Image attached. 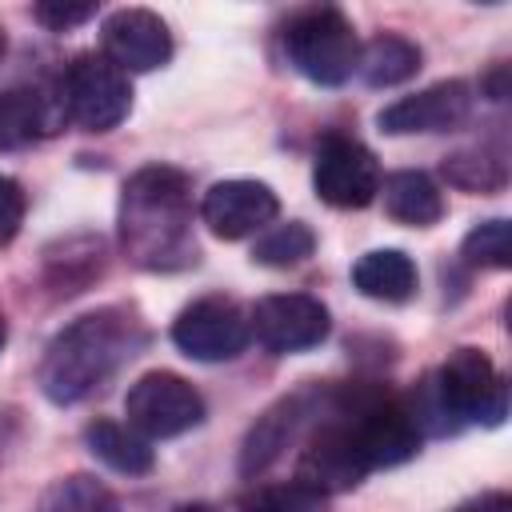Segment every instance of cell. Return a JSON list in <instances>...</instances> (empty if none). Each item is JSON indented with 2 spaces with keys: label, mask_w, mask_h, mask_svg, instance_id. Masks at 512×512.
I'll use <instances>...</instances> for the list:
<instances>
[{
  "label": "cell",
  "mask_w": 512,
  "mask_h": 512,
  "mask_svg": "<svg viewBox=\"0 0 512 512\" xmlns=\"http://www.w3.org/2000/svg\"><path fill=\"white\" fill-rule=\"evenodd\" d=\"M120 244L124 256L144 272H176L196 264L192 188L180 168L148 164L124 180Z\"/></svg>",
  "instance_id": "1"
},
{
  "label": "cell",
  "mask_w": 512,
  "mask_h": 512,
  "mask_svg": "<svg viewBox=\"0 0 512 512\" xmlns=\"http://www.w3.org/2000/svg\"><path fill=\"white\" fill-rule=\"evenodd\" d=\"M144 332L140 320L124 308H100L72 320L44 352L40 388L52 404H76L96 392L136 348Z\"/></svg>",
  "instance_id": "2"
},
{
  "label": "cell",
  "mask_w": 512,
  "mask_h": 512,
  "mask_svg": "<svg viewBox=\"0 0 512 512\" xmlns=\"http://www.w3.org/2000/svg\"><path fill=\"white\" fill-rule=\"evenodd\" d=\"M284 48H288L292 68L324 88L352 80L356 60H360L356 28L340 8H312L296 16L284 32Z\"/></svg>",
  "instance_id": "3"
},
{
  "label": "cell",
  "mask_w": 512,
  "mask_h": 512,
  "mask_svg": "<svg viewBox=\"0 0 512 512\" xmlns=\"http://www.w3.org/2000/svg\"><path fill=\"white\" fill-rule=\"evenodd\" d=\"M60 96L72 124H80L84 132H108L132 108V80L104 52H84L68 64Z\"/></svg>",
  "instance_id": "4"
},
{
  "label": "cell",
  "mask_w": 512,
  "mask_h": 512,
  "mask_svg": "<svg viewBox=\"0 0 512 512\" xmlns=\"http://www.w3.org/2000/svg\"><path fill=\"white\" fill-rule=\"evenodd\" d=\"M124 416L144 440H172L204 420V396L176 372H144L124 396Z\"/></svg>",
  "instance_id": "5"
},
{
  "label": "cell",
  "mask_w": 512,
  "mask_h": 512,
  "mask_svg": "<svg viewBox=\"0 0 512 512\" xmlns=\"http://www.w3.org/2000/svg\"><path fill=\"white\" fill-rule=\"evenodd\" d=\"M368 476V464L360 456V444L352 436L348 416L336 408V400L328 404V416L316 420V428L308 432L304 448H300V468L296 480L332 496V492H352L360 480Z\"/></svg>",
  "instance_id": "6"
},
{
  "label": "cell",
  "mask_w": 512,
  "mask_h": 512,
  "mask_svg": "<svg viewBox=\"0 0 512 512\" xmlns=\"http://www.w3.org/2000/svg\"><path fill=\"white\" fill-rule=\"evenodd\" d=\"M436 384L460 424H504L508 416V384L496 372V364L480 348H456L444 368L436 372Z\"/></svg>",
  "instance_id": "7"
},
{
  "label": "cell",
  "mask_w": 512,
  "mask_h": 512,
  "mask_svg": "<svg viewBox=\"0 0 512 512\" xmlns=\"http://www.w3.org/2000/svg\"><path fill=\"white\" fill-rule=\"evenodd\" d=\"M248 336H252L248 316L228 296H204L188 304L172 324V344L188 360H200V364H220V360L240 356Z\"/></svg>",
  "instance_id": "8"
},
{
  "label": "cell",
  "mask_w": 512,
  "mask_h": 512,
  "mask_svg": "<svg viewBox=\"0 0 512 512\" xmlns=\"http://www.w3.org/2000/svg\"><path fill=\"white\" fill-rule=\"evenodd\" d=\"M312 188L332 208H368L380 196V164L352 136H324L312 164Z\"/></svg>",
  "instance_id": "9"
},
{
  "label": "cell",
  "mask_w": 512,
  "mask_h": 512,
  "mask_svg": "<svg viewBox=\"0 0 512 512\" xmlns=\"http://www.w3.org/2000/svg\"><path fill=\"white\" fill-rule=\"evenodd\" d=\"M248 328L268 352H308L332 332V320H328V308L316 296L276 292V296H264L252 308Z\"/></svg>",
  "instance_id": "10"
},
{
  "label": "cell",
  "mask_w": 512,
  "mask_h": 512,
  "mask_svg": "<svg viewBox=\"0 0 512 512\" xmlns=\"http://www.w3.org/2000/svg\"><path fill=\"white\" fill-rule=\"evenodd\" d=\"M280 212L276 192L264 180H220L200 200V220L220 240H244L264 232Z\"/></svg>",
  "instance_id": "11"
},
{
  "label": "cell",
  "mask_w": 512,
  "mask_h": 512,
  "mask_svg": "<svg viewBox=\"0 0 512 512\" xmlns=\"http://www.w3.org/2000/svg\"><path fill=\"white\" fill-rule=\"evenodd\" d=\"M104 56L120 72H156L172 60V32L148 8H120L104 20Z\"/></svg>",
  "instance_id": "12"
},
{
  "label": "cell",
  "mask_w": 512,
  "mask_h": 512,
  "mask_svg": "<svg viewBox=\"0 0 512 512\" xmlns=\"http://www.w3.org/2000/svg\"><path fill=\"white\" fill-rule=\"evenodd\" d=\"M468 112H472V88L464 80H440L416 96L388 104L376 120L392 136H412V132H452L468 120Z\"/></svg>",
  "instance_id": "13"
},
{
  "label": "cell",
  "mask_w": 512,
  "mask_h": 512,
  "mask_svg": "<svg viewBox=\"0 0 512 512\" xmlns=\"http://www.w3.org/2000/svg\"><path fill=\"white\" fill-rule=\"evenodd\" d=\"M60 120H68L60 92L48 96L44 88H32V84L0 92V152L28 148L32 140L56 132Z\"/></svg>",
  "instance_id": "14"
},
{
  "label": "cell",
  "mask_w": 512,
  "mask_h": 512,
  "mask_svg": "<svg viewBox=\"0 0 512 512\" xmlns=\"http://www.w3.org/2000/svg\"><path fill=\"white\" fill-rule=\"evenodd\" d=\"M308 416H316V408H312L308 396H288V400H280L276 408H268V412L256 420V428L248 432V440H244L240 472H244V476L264 472V468L296 440V432L304 428Z\"/></svg>",
  "instance_id": "15"
},
{
  "label": "cell",
  "mask_w": 512,
  "mask_h": 512,
  "mask_svg": "<svg viewBox=\"0 0 512 512\" xmlns=\"http://www.w3.org/2000/svg\"><path fill=\"white\" fill-rule=\"evenodd\" d=\"M352 284H356L368 300L404 304V300H412V292H416V264H412L400 248H376V252H368V256L356 260Z\"/></svg>",
  "instance_id": "16"
},
{
  "label": "cell",
  "mask_w": 512,
  "mask_h": 512,
  "mask_svg": "<svg viewBox=\"0 0 512 512\" xmlns=\"http://www.w3.org/2000/svg\"><path fill=\"white\" fill-rule=\"evenodd\" d=\"M84 444L100 464H108L112 472H124V476H144V472H152V460H156L152 444L136 428L116 424V420H92L84 428Z\"/></svg>",
  "instance_id": "17"
},
{
  "label": "cell",
  "mask_w": 512,
  "mask_h": 512,
  "mask_svg": "<svg viewBox=\"0 0 512 512\" xmlns=\"http://www.w3.org/2000/svg\"><path fill=\"white\" fill-rule=\"evenodd\" d=\"M384 208L392 220L400 224H412V228H428L444 216V196L440 188L432 184V176L424 172H392L384 184Z\"/></svg>",
  "instance_id": "18"
},
{
  "label": "cell",
  "mask_w": 512,
  "mask_h": 512,
  "mask_svg": "<svg viewBox=\"0 0 512 512\" xmlns=\"http://www.w3.org/2000/svg\"><path fill=\"white\" fill-rule=\"evenodd\" d=\"M356 72L364 76V84L372 88H392V84H404L420 72V48L396 32H380L372 36L364 48H360V60H356Z\"/></svg>",
  "instance_id": "19"
},
{
  "label": "cell",
  "mask_w": 512,
  "mask_h": 512,
  "mask_svg": "<svg viewBox=\"0 0 512 512\" xmlns=\"http://www.w3.org/2000/svg\"><path fill=\"white\" fill-rule=\"evenodd\" d=\"M36 512H120V500H116L112 488L100 484L96 476H80V472H76V476L56 480V484L40 496Z\"/></svg>",
  "instance_id": "20"
},
{
  "label": "cell",
  "mask_w": 512,
  "mask_h": 512,
  "mask_svg": "<svg viewBox=\"0 0 512 512\" xmlns=\"http://www.w3.org/2000/svg\"><path fill=\"white\" fill-rule=\"evenodd\" d=\"M312 248H316L312 228L300 220H288V224L264 228V236L252 244V260L264 268H296L312 256Z\"/></svg>",
  "instance_id": "21"
},
{
  "label": "cell",
  "mask_w": 512,
  "mask_h": 512,
  "mask_svg": "<svg viewBox=\"0 0 512 512\" xmlns=\"http://www.w3.org/2000/svg\"><path fill=\"white\" fill-rule=\"evenodd\" d=\"M240 512H328V496L308 488V484H300V480L264 484V488L244 496Z\"/></svg>",
  "instance_id": "22"
},
{
  "label": "cell",
  "mask_w": 512,
  "mask_h": 512,
  "mask_svg": "<svg viewBox=\"0 0 512 512\" xmlns=\"http://www.w3.org/2000/svg\"><path fill=\"white\" fill-rule=\"evenodd\" d=\"M464 260L480 268H508L512 264V228L508 220H484L464 236Z\"/></svg>",
  "instance_id": "23"
},
{
  "label": "cell",
  "mask_w": 512,
  "mask_h": 512,
  "mask_svg": "<svg viewBox=\"0 0 512 512\" xmlns=\"http://www.w3.org/2000/svg\"><path fill=\"white\" fill-rule=\"evenodd\" d=\"M444 176L456 184V188H468V192H492L504 184V164L488 152H456L452 160H444Z\"/></svg>",
  "instance_id": "24"
},
{
  "label": "cell",
  "mask_w": 512,
  "mask_h": 512,
  "mask_svg": "<svg viewBox=\"0 0 512 512\" xmlns=\"http://www.w3.org/2000/svg\"><path fill=\"white\" fill-rule=\"evenodd\" d=\"M92 16H96V4H92V0H80V4H72V0H40V4H36V20L48 24L52 32L76 28V24L92 20Z\"/></svg>",
  "instance_id": "25"
},
{
  "label": "cell",
  "mask_w": 512,
  "mask_h": 512,
  "mask_svg": "<svg viewBox=\"0 0 512 512\" xmlns=\"http://www.w3.org/2000/svg\"><path fill=\"white\" fill-rule=\"evenodd\" d=\"M24 224V188L12 176H0V248L16 240Z\"/></svg>",
  "instance_id": "26"
},
{
  "label": "cell",
  "mask_w": 512,
  "mask_h": 512,
  "mask_svg": "<svg viewBox=\"0 0 512 512\" xmlns=\"http://www.w3.org/2000/svg\"><path fill=\"white\" fill-rule=\"evenodd\" d=\"M464 512H472V508H464ZM476 512H508V500H500V496H496V500H492V508L484 504V508H476Z\"/></svg>",
  "instance_id": "27"
},
{
  "label": "cell",
  "mask_w": 512,
  "mask_h": 512,
  "mask_svg": "<svg viewBox=\"0 0 512 512\" xmlns=\"http://www.w3.org/2000/svg\"><path fill=\"white\" fill-rule=\"evenodd\" d=\"M176 512H216L212 504H184V508H176Z\"/></svg>",
  "instance_id": "28"
},
{
  "label": "cell",
  "mask_w": 512,
  "mask_h": 512,
  "mask_svg": "<svg viewBox=\"0 0 512 512\" xmlns=\"http://www.w3.org/2000/svg\"><path fill=\"white\" fill-rule=\"evenodd\" d=\"M4 52H8V36H4V28H0V60H4Z\"/></svg>",
  "instance_id": "29"
},
{
  "label": "cell",
  "mask_w": 512,
  "mask_h": 512,
  "mask_svg": "<svg viewBox=\"0 0 512 512\" xmlns=\"http://www.w3.org/2000/svg\"><path fill=\"white\" fill-rule=\"evenodd\" d=\"M4 340H8V328H4V316H0V348H4Z\"/></svg>",
  "instance_id": "30"
}]
</instances>
